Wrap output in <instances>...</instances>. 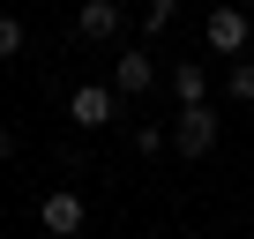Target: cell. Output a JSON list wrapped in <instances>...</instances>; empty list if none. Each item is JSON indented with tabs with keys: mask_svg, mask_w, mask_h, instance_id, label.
Returning a JSON list of instances; mask_svg holds the SVG:
<instances>
[{
	"mask_svg": "<svg viewBox=\"0 0 254 239\" xmlns=\"http://www.w3.org/2000/svg\"><path fill=\"white\" fill-rule=\"evenodd\" d=\"M82 224H90V202H82L75 187H53V194L38 202V232H45V239H82Z\"/></svg>",
	"mask_w": 254,
	"mask_h": 239,
	"instance_id": "6da1fadb",
	"label": "cell"
},
{
	"mask_svg": "<svg viewBox=\"0 0 254 239\" xmlns=\"http://www.w3.org/2000/svg\"><path fill=\"white\" fill-rule=\"evenodd\" d=\"M217 127H224L217 105H180V120H172V150H180V157H209V150H217Z\"/></svg>",
	"mask_w": 254,
	"mask_h": 239,
	"instance_id": "7a4b0ae2",
	"label": "cell"
},
{
	"mask_svg": "<svg viewBox=\"0 0 254 239\" xmlns=\"http://www.w3.org/2000/svg\"><path fill=\"white\" fill-rule=\"evenodd\" d=\"M67 120H75V127H112V120H120V90H112V82L67 90Z\"/></svg>",
	"mask_w": 254,
	"mask_h": 239,
	"instance_id": "3957f363",
	"label": "cell"
},
{
	"mask_svg": "<svg viewBox=\"0 0 254 239\" xmlns=\"http://www.w3.org/2000/svg\"><path fill=\"white\" fill-rule=\"evenodd\" d=\"M247 8H232V0H217V8H209V23H202V38H209V53H224V60H239L247 53Z\"/></svg>",
	"mask_w": 254,
	"mask_h": 239,
	"instance_id": "277c9868",
	"label": "cell"
},
{
	"mask_svg": "<svg viewBox=\"0 0 254 239\" xmlns=\"http://www.w3.org/2000/svg\"><path fill=\"white\" fill-rule=\"evenodd\" d=\"M120 23H127V15H120V0H82V8H75V30H82L90 45H112Z\"/></svg>",
	"mask_w": 254,
	"mask_h": 239,
	"instance_id": "5b68a950",
	"label": "cell"
},
{
	"mask_svg": "<svg viewBox=\"0 0 254 239\" xmlns=\"http://www.w3.org/2000/svg\"><path fill=\"white\" fill-rule=\"evenodd\" d=\"M150 82H157V60H150V53H135V45H127V53L112 60V90H120V97H142Z\"/></svg>",
	"mask_w": 254,
	"mask_h": 239,
	"instance_id": "8992f818",
	"label": "cell"
},
{
	"mask_svg": "<svg viewBox=\"0 0 254 239\" xmlns=\"http://www.w3.org/2000/svg\"><path fill=\"white\" fill-rule=\"evenodd\" d=\"M172 97H180V105H209V67H202V60H180V67H172Z\"/></svg>",
	"mask_w": 254,
	"mask_h": 239,
	"instance_id": "52a82bcc",
	"label": "cell"
},
{
	"mask_svg": "<svg viewBox=\"0 0 254 239\" xmlns=\"http://www.w3.org/2000/svg\"><path fill=\"white\" fill-rule=\"evenodd\" d=\"M224 90H232V105H254V60H232Z\"/></svg>",
	"mask_w": 254,
	"mask_h": 239,
	"instance_id": "ba28073f",
	"label": "cell"
},
{
	"mask_svg": "<svg viewBox=\"0 0 254 239\" xmlns=\"http://www.w3.org/2000/svg\"><path fill=\"white\" fill-rule=\"evenodd\" d=\"M15 53H23V23H15V15H0V60H15Z\"/></svg>",
	"mask_w": 254,
	"mask_h": 239,
	"instance_id": "9c48e42d",
	"label": "cell"
},
{
	"mask_svg": "<svg viewBox=\"0 0 254 239\" xmlns=\"http://www.w3.org/2000/svg\"><path fill=\"white\" fill-rule=\"evenodd\" d=\"M172 15H180V0H150V8H142V23H150V38H157V30L172 23Z\"/></svg>",
	"mask_w": 254,
	"mask_h": 239,
	"instance_id": "30bf717a",
	"label": "cell"
},
{
	"mask_svg": "<svg viewBox=\"0 0 254 239\" xmlns=\"http://www.w3.org/2000/svg\"><path fill=\"white\" fill-rule=\"evenodd\" d=\"M165 142H172V135H165V127H135V150H142V157H157V150H165Z\"/></svg>",
	"mask_w": 254,
	"mask_h": 239,
	"instance_id": "8fae6325",
	"label": "cell"
},
{
	"mask_svg": "<svg viewBox=\"0 0 254 239\" xmlns=\"http://www.w3.org/2000/svg\"><path fill=\"white\" fill-rule=\"evenodd\" d=\"M8 157H15V135H8V127H0V165H8Z\"/></svg>",
	"mask_w": 254,
	"mask_h": 239,
	"instance_id": "7c38bea8",
	"label": "cell"
}]
</instances>
